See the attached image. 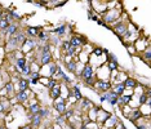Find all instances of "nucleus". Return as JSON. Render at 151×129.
Listing matches in <instances>:
<instances>
[{"instance_id": "27", "label": "nucleus", "mask_w": 151, "mask_h": 129, "mask_svg": "<svg viewBox=\"0 0 151 129\" xmlns=\"http://www.w3.org/2000/svg\"><path fill=\"white\" fill-rule=\"evenodd\" d=\"M111 90H114L116 94L120 97V96H123V94L125 93V88L124 85H123V83H119V84H112V87H111Z\"/></svg>"}, {"instance_id": "10", "label": "nucleus", "mask_w": 151, "mask_h": 129, "mask_svg": "<svg viewBox=\"0 0 151 129\" xmlns=\"http://www.w3.org/2000/svg\"><path fill=\"white\" fill-rule=\"evenodd\" d=\"M63 64L70 74H78V62L76 61H74L73 58H70V57H66Z\"/></svg>"}, {"instance_id": "48", "label": "nucleus", "mask_w": 151, "mask_h": 129, "mask_svg": "<svg viewBox=\"0 0 151 129\" xmlns=\"http://www.w3.org/2000/svg\"><path fill=\"white\" fill-rule=\"evenodd\" d=\"M115 129H127V127L123 123H120V121H119V124L115 127Z\"/></svg>"}, {"instance_id": "51", "label": "nucleus", "mask_w": 151, "mask_h": 129, "mask_svg": "<svg viewBox=\"0 0 151 129\" xmlns=\"http://www.w3.org/2000/svg\"><path fill=\"white\" fill-rule=\"evenodd\" d=\"M0 129H6V128L4 127V125H0Z\"/></svg>"}, {"instance_id": "25", "label": "nucleus", "mask_w": 151, "mask_h": 129, "mask_svg": "<svg viewBox=\"0 0 151 129\" xmlns=\"http://www.w3.org/2000/svg\"><path fill=\"white\" fill-rule=\"evenodd\" d=\"M27 64V58L26 57H18V58H16V62H14V66H16V70L18 71V70H22L23 67H25ZM21 72V71H19Z\"/></svg>"}, {"instance_id": "42", "label": "nucleus", "mask_w": 151, "mask_h": 129, "mask_svg": "<svg viewBox=\"0 0 151 129\" xmlns=\"http://www.w3.org/2000/svg\"><path fill=\"white\" fill-rule=\"evenodd\" d=\"M107 62L119 63V61H118V57H116L114 53H110V52H109V54H107Z\"/></svg>"}, {"instance_id": "1", "label": "nucleus", "mask_w": 151, "mask_h": 129, "mask_svg": "<svg viewBox=\"0 0 151 129\" xmlns=\"http://www.w3.org/2000/svg\"><path fill=\"white\" fill-rule=\"evenodd\" d=\"M119 19H120V11L114 8V9H109V11L105 13L102 21L105 22L106 26H109V23H115V22H118Z\"/></svg>"}, {"instance_id": "38", "label": "nucleus", "mask_w": 151, "mask_h": 129, "mask_svg": "<svg viewBox=\"0 0 151 129\" xmlns=\"http://www.w3.org/2000/svg\"><path fill=\"white\" fill-rule=\"evenodd\" d=\"M65 123H66V120L63 119L62 115H57L56 119H54V124L58 125V127H63Z\"/></svg>"}, {"instance_id": "16", "label": "nucleus", "mask_w": 151, "mask_h": 129, "mask_svg": "<svg viewBox=\"0 0 151 129\" xmlns=\"http://www.w3.org/2000/svg\"><path fill=\"white\" fill-rule=\"evenodd\" d=\"M133 101V94H123L118 98V106L122 108L124 106H128L129 103H132Z\"/></svg>"}, {"instance_id": "4", "label": "nucleus", "mask_w": 151, "mask_h": 129, "mask_svg": "<svg viewBox=\"0 0 151 129\" xmlns=\"http://www.w3.org/2000/svg\"><path fill=\"white\" fill-rule=\"evenodd\" d=\"M36 47H37V42L35 39L26 38L25 42H23L21 45V50L23 54H29V53H32L34 50L36 49Z\"/></svg>"}, {"instance_id": "12", "label": "nucleus", "mask_w": 151, "mask_h": 129, "mask_svg": "<svg viewBox=\"0 0 151 129\" xmlns=\"http://www.w3.org/2000/svg\"><path fill=\"white\" fill-rule=\"evenodd\" d=\"M16 87H14V83L11 80H8V81H5L4 83V90H5V97H8V98H13L16 96Z\"/></svg>"}, {"instance_id": "50", "label": "nucleus", "mask_w": 151, "mask_h": 129, "mask_svg": "<svg viewBox=\"0 0 151 129\" xmlns=\"http://www.w3.org/2000/svg\"><path fill=\"white\" fill-rule=\"evenodd\" d=\"M21 129H34L31 125H23V127H21Z\"/></svg>"}, {"instance_id": "31", "label": "nucleus", "mask_w": 151, "mask_h": 129, "mask_svg": "<svg viewBox=\"0 0 151 129\" xmlns=\"http://www.w3.org/2000/svg\"><path fill=\"white\" fill-rule=\"evenodd\" d=\"M134 125L137 129H150V118H146L145 123H138V121H136Z\"/></svg>"}, {"instance_id": "3", "label": "nucleus", "mask_w": 151, "mask_h": 129, "mask_svg": "<svg viewBox=\"0 0 151 129\" xmlns=\"http://www.w3.org/2000/svg\"><path fill=\"white\" fill-rule=\"evenodd\" d=\"M31 89H27V90H19V92H16V96H14V100L18 105H26L29 102V100L31 97H34V94L31 93Z\"/></svg>"}, {"instance_id": "34", "label": "nucleus", "mask_w": 151, "mask_h": 129, "mask_svg": "<svg viewBox=\"0 0 151 129\" xmlns=\"http://www.w3.org/2000/svg\"><path fill=\"white\" fill-rule=\"evenodd\" d=\"M80 50H81V49H76V48H74V47H70V48H68L65 53H66L67 57H70V58H74L75 54H76L78 52H80Z\"/></svg>"}, {"instance_id": "30", "label": "nucleus", "mask_w": 151, "mask_h": 129, "mask_svg": "<svg viewBox=\"0 0 151 129\" xmlns=\"http://www.w3.org/2000/svg\"><path fill=\"white\" fill-rule=\"evenodd\" d=\"M31 66H30V63H27L25 67L21 70V77H25V79H29L30 74H31Z\"/></svg>"}, {"instance_id": "36", "label": "nucleus", "mask_w": 151, "mask_h": 129, "mask_svg": "<svg viewBox=\"0 0 151 129\" xmlns=\"http://www.w3.org/2000/svg\"><path fill=\"white\" fill-rule=\"evenodd\" d=\"M57 84H58V80L56 79V77H50V79L48 80V84H47L45 88H47L48 90H50V89H53V88L56 87Z\"/></svg>"}, {"instance_id": "46", "label": "nucleus", "mask_w": 151, "mask_h": 129, "mask_svg": "<svg viewBox=\"0 0 151 129\" xmlns=\"http://www.w3.org/2000/svg\"><path fill=\"white\" fill-rule=\"evenodd\" d=\"M48 80H49V77H44V76H42V77L39 79V84H43V85H45V87H47Z\"/></svg>"}, {"instance_id": "43", "label": "nucleus", "mask_w": 151, "mask_h": 129, "mask_svg": "<svg viewBox=\"0 0 151 129\" xmlns=\"http://www.w3.org/2000/svg\"><path fill=\"white\" fill-rule=\"evenodd\" d=\"M130 111H132V107H130L129 105H128V106H124V107H122V114L124 115L125 118H128V116H129Z\"/></svg>"}, {"instance_id": "45", "label": "nucleus", "mask_w": 151, "mask_h": 129, "mask_svg": "<svg viewBox=\"0 0 151 129\" xmlns=\"http://www.w3.org/2000/svg\"><path fill=\"white\" fill-rule=\"evenodd\" d=\"M91 52H92V54H93V56H96V57H101L102 54H104V53H102V49H101V48H94L93 50H91Z\"/></svg>"}, {"instance_id": "17", "label": "nucleus", "mask_w": 151, "mask_h": 129, "mask_svg": "<svg viewBox=\"0 0 151 129\" xmlns=\"http://www.w3.org/2000/svg\"><path fill=\"white\" fill-rule=\"evenodd\" d=\"M128 119H129V121H132V123L134 124L136 121L139 120V119H143V115H142V113H141V110L138 107H137V108H132V111H130Z\"/></svg>"}, {"instance_id": "7", "label": "nucleus", "mask_w": 151, "mask_h": 129, "mask_svg": "<svg viewBox=\"0 0 151 129\" xmlns=\"http://www.w3.org/2000/svg\"><path fill=\"white\" fill-rule=\"evenodd\" d=\"M53 108L56 110V113L58 115H63L65 111H66V108H67V101L63 100V98H61V97H58L57 100L53 101Z\"/></svg>"}, {"instance_id": "33", "label": "nucleus", "mask_w": 151, "mask_h": 129, "mask_svg": "<svg viewBox=\"0 0 151 129\" xmlns=\"http://www.w3.org/2000/svg\"><path fill=\"white\" fill-rule=\"evenodd\" d=\"M74 115H75V110H74V108H66V111H65V114L62 115V116H63L65 120L68 121L71 118L74 116Z\"/></svg>"}, {"instance_id": "2", "label": "nucleus", "mask_w": 151, "mask_h": 129, "mask_svg": "<svg viewBox=\"0 0 151 129\" xmlns=\"http://www.w3.org/2000/svg\"><path fill=\"white\" fill-rule=\"evenodd\" d=\"M128 23L124 22L123 19H119L118 22H115L114 25H112V31L118 38L120 39V42H122L123 36H124V34L127 32V30H128Z\"/></svg>"}, {"instance_id": "28", "label": "nucleus", "mask_w": 151, "mask_h": 129, "mask_svg": "<svg viewBox=\"0 0 151 129\" xmlns=\"http://www.w3.org/2000/svg\"><path fill=\"white\" fill-rule=\"evenodd\" d=\"M99 106H93L91 110H88V118H89V121H94L96 123V118H97V113L99 111Z\"/></svg>"}, {"instance_id": "6", "label": "nucleus", "mask_w": 151, "mask_h": 129, "mask_svg": "<svg viewBox=\"0 0 151 129\" xmlns=\"http://www.w3.org/2000/svg\"><path fill=\"white\" fill-rule=\"evenodd\" d=\"M81 79L83 80H88V79H92V77H97L96 75V71L93 69L91 63H85L83 66V70H81V74H80Z\"/></svg>"}, {"instance_id": "11", "label": "nucleus", "mask_w": 151, "mask_h": 129, "mask_svg": "<svg viewBox=\"0 0 151 129\" xmlns=\"http://www.w3.org/2000/svg\"><path fill=\"white\" fill-rule=\"evenodd\" d=\"M12 105L9 102V98L3 96L0 97V115H4L6 113H9V110H11Z\"/></svg>"}, {"instance_id": "47", "label": "nucleus", "mask_w": 151, "mask_h": 129, "mask_svg": "<svg viewBox=\"0 0 151 129\" xmlns=\"http://www.w3.org/2000/svg\"><path fill=\"white\" fill-rule=\"evenodd\" d=\"M87 16H88V19H91V21H92V18H93V16H94L93 11H92V9H88V11H87Z\"/></svg>"}, {"instance_id": "14", "label": "nucleus", "mask_w": 151, "mask_h": 129, "mask_svg": "<svg viewBox=\"0 0 151 129\" xmlns=\"http://www.w3.org/2000/svg\"><path fill=\"white\" fill-rule=\"evenodd\" d=\"M18 31H19V26H18V23H17V22H12L11 25L6 27V30L4 31V34H5L6 39H8V38H12V36H14Z\"/></svg>"}, {"instance_id": "15", "label": "nucleus", "mask_w": 151, "mask_h": 129, "mask_svg": "<svg viewBox=\"0 0 151 129\" xmlns=\"http://www.w3.org/2000/svg\"><path fill=\"white\" fill-rule=\"evenodd\" d=\"M35 62L39 64L40 67H44L47 64H49L50 62H53V57H52V53H47V54H42L39 59H36Z\"/></svg>"}, {"instance_id": "37", "label": "nucleus", "mask_w": 151, "mask_h": 129, "mask_svg": "<svg viewBox=\"0 0 151 129\" xmlns=\"http://www.w3.org/2000/svg\"><path fill=\"white\" fill-rule=\"evenodd\" d=\"M142 56H143V58H145V62L149 64L150 63V59H151V50H150L149 47H147V48L142 52Z\"/></svg>"}, {"instance_id": "44", "label": "nucleus", "mask_w": 151, "mask_h": 129, "mask_svg": "<svg viewBox=\"0 0 151 129\" xmlns=\"http://www.w3.org/2000/svg\"><path fill=\"white\" fill-rule=\"evenodd\" d=\"M71 47V44H70V40H63L62 43H61V48H62L65 52H66V50L68 49Z\"/></svg>"}, {"instance_id": "32", "label": "nucleus", "mask_w": 151, "mask_h": 129, "mask_svg": "<svg viewBox=\"0 0 151 129\" xmlns=\"http://www.w3.org/2000/svg\"><path fill=\"white\" fill-rule=\"evenodd\" d=\"M37 115H39L42 119H47V118H49V115H50V110L48 107H42Z\"/></svg>"}, {"instance_id": "24", "label": "nucleus", "mask_w": 151, "mask_h": 129, "mask_svg": "<svg viewBox=\"0 0 151 129\" xmlns=\"http://www.w3.org/2000/svg\"><path fill=\"white\" fill-rule=\"evenodd\" d=\"M48 67H49V70H48V72L45 74V76L44 77H54L56 76V74H57V69H58V64L56 62H50L49 64H47Z\"/></svg>"}, {"instance_id": "49", "label": "nucleus", "mask_w": 151, "mask_h": 129, "mask_svg": "<svg viewBox=\"0 0 151 129\" xmlns=\"http://www.w3.org/2000/svg\"><path fill=\"white\" fill-rule=\"evenodd\" d=\"M96 22H97L99 26H105V27H109V26H106V25H105V22L102 21V19H99V18H98V19H97V21H96Z\"/></svg>"}, {"instance_id": "29", "label": "nucleus", "mask_w": 151, "mask_h": 129, "mask_svg": "<svg viewBox=\"0 0 151 129\" xmlns=\"http://www.w3.org/2000/svg\"><path fill=\"white\" fill-rule=\"evenodd\" d=\"M73 94H74V97H75V101H80L81 98H83V94H81V92H80V87L79 85H74L73 87Z\"/></svg>"}, {"instance_id": "19", "label": "nucleus", "mask_w": 151, "mask_h": 129, "mask_svg": "<svg viewBox=\"0 0 151 129\" xmlns=\"http://www.w3.org/2000/svg\"><path fill=\"white\" fill-rule=\"evenodd\" d=\"M138 81H137L134 77H127V79L124 80V83H123V85H124V88H125V90L127 89H130V90H133V89H136L137 87H138Z\"/></svg>"}, {"instance_id": "13", "label": "nucleus", "mask_w": 151, "mask_h": 129, "mask_svg": "<svg viewBox=\"0 0 151 129\" xmlns=\"http://www.w3.org/2000/svg\"><path fill=\"white\" fill-rule=\"evenodd\" d=\"M110 114L109 111H106V110H102V108H99V111L97 113V118H96V123L98 124V127L101 128L102 127V124L106 121V119H107L110 116Z\"/></svg>"}, {"instance_id": "5", "label": "nucleus", "mask_w": 151, "mask_h": 129, "mask_svg": "<svg viewBox=\"0 0 151 129\" xmlns=\"http://www.w3.org/2000/svg\"><path fill=\"white\" fill-rule=\"evenodd\" d=\"M96 89H97V92L99 94L104 93V92H109L110 89H111L112 87V83L110 80H101V79H97L93 85Z\"/></svg>"}, {"instance_id": "39", "label": "nucleus", "mask_w": 151, "mask_h": 129, "mask_svg": "<svg viewBox=\"0 0 151 129\" xmlns=\"http://www.w3.org/2000/svg\"><path fill=\"white\" fill-rule=\"evenodd\" d=\"M40 77H42V74H40V71H32V72L30 74L29 79L30 80H37V81H39Z\"/></svg>"}, {"instance_id": "41", "label": "nucleus", "mask_w": 151, "mask_h": 129, "mask_svg": "<svg viewBox=\"0 0 151 129\" xmlns=\"http://www.w3.org/2000/svg\"><path fill=\"white\" fill-rule=\"evenodd\" d=\"M147 98H149V97L146 96V93H145V92L139 94V96H138V105H139V106H142V105H145V103H146Z\"/></svg>"}, {"instance_id": "26", "label": "nucleus", "mask_w": 151, "mask_h": 129, "mask_svg": "<svg viewBox=\"0 0 151 129\" xmlns=\"http://www.w3.org/2000/svg\"><path fill=\"white\" fill-rule=\"evenodd\" d=\"M49 96H50V98L54 101V100H57L58 97L61 96V83L60 84H57L56 87L53 88V89H50L49 90Z\"/></svg>"}, {"instance_id": "8", "label": "nucleus", "mask_w": 151, "mask_h": 129, "mask_svg": "<svg viewBox=\"0 0 151 129\" xmlns=\"http://www.w3.org/2000/svg\"><path fill=\"white\" fill-rule=\"evenodd\" d=\"M68 40H70L71 47H74V48H76V49H81L85 44L88 43L87 39H85L84 36H81V35H73Z\"/></svg>"}, {"instance_id": "35", "label": "nucleus", "mask_w": 151, "mask_h": 129, "mask_svg": "<svg viewBox=\"0 0 151 129\" xmlns=\"http://www.w3.org/2000/svg\"><path fill=\"white\" fill-rule=\"evenodd\" d=\"M11 23H9L6 19L4 18V17H0V31L1 32H4L5 30H6V27H8Z\"/></svg>"}, {"instance_id": "20", "label": "nucleus", "mask_w": 151, "mask_h": 129, "mask_svg": "<svg viewBox=\"0 0 151 129\" xmlns=\"http://www.w3.org/2000/svg\"><path fill=\"white\" fill-rule=\"evenodd\" d=\"M94 105L92 103V101L91 100H88V98H81L80 100V102H79V108H80V111H84V110H91L92 107H93Z\"/></svg>"}, {"instance_id": "40", "label": "nucleus", "mask_w": 151, "mask_h": 129, "mask_svg": "<svg viewBox=\"0 0 151 129\" xmlns=\"http://www.w3.org/2000/svg\"><path fill=\"white\" fill-rule=\"evenodd\" d=\"M107 69L110 72H115L119 69V63H114V62H107Z\"/></svg>"}, {"instance_id": "21", "label": "nucleus", "mask_w": 151, "mask_h": 129, "mask_svg": "<svg viewBox=\"0 0 151 129\" xmlns=\"http://www.w3.org/2000/svg\"><path fill=\"white\" fill-rule=\"evenodd\" d=\"M66 31H67V25H66V23H62V25L57 26L56 29L52 30V32L57 36V38H62L65 34H66Z\"/></svg>"}, {"instance_id": "9", "label": "nucleus", "mask_w": 151, "mask_h": 129, "mask_svg": "<svg viewBox=\"0 0 151 129\" xmlns=\"http://www.w3.org/2000/svg\"><path fill=\"white\" fill-rule=\"evenodd\" d=\"M27 105V111H29V115H36L39 114L40 108H42V106H40L39 101L36 100V98H30L29 100V103Z\"/></svg>"}, {"instance_id": "22", "label": "nucleus", "mask_w": 151, "mask_h": 129, "mask_svg": "<svg viewBox=\"0 0 151 129\" xmlns=\"http://www.w3.org/2000/svg\"><path fill=\"white\" fill-rule=\"evenodd\" d=\"M29 120L31 121V123H30V125H31L32 128H39L40 125H42L43 119L36 114V115H29Z\"/></svg>"}, {"instance_id": "23", "label": "nucleus", "mask_w": 151, "mask_h": 129, "mask_svg": "<svg viewBox=\"0 0 151 129\" xmlns=\"http://www.w3.org/2000/svg\"><path fill=\"white\" fill-rule=\"evenodd\" d=\"M17 88H18V92H19V90H27V89H30L29 79H25V77H19V79L17 80Z\"/></svg>"}, {"instance_id": "18", "label": "nucleus", "mask_w": 151, "mask_h": 129, "mask_svg": "<svg viewBox=\"0 0 151 129\" xmlns=\"http://www.w3.org/2000/svg\"><path fill=\"white\" fill-rule=\"evenodd\" d=\"M42 27L40 26H29L26 29V35H29V38L30 39H35V38H37V34H39L40 31H42Z\"/></svg>"}]
</instances>
